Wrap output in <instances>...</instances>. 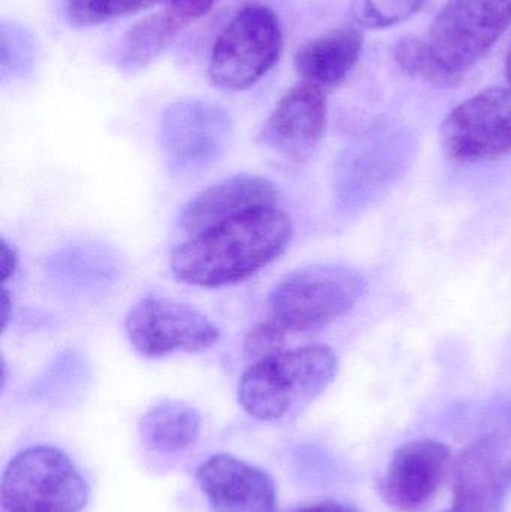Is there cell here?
<instances>
[{
  "label": "cell",
  "mask_w": 511,
  "mask_h": 512,
  "mask_svg": "<svg viewBox=\"0 0 511 512\" xmlns=\"http://www.w3.org/2000/svg\"><path fill=\"white\" fill-rule=\"evenodd\" d=\"M452 451L432 439L401 445L393 453L381 481V496L398 512H422L434 504L452 474Z\"/></svg>",
  "instance_id": "4fadbf2b"
},
{
  "label": "cell",
  "mask_w": 511,
  "mask_h": 512,
  "mask_svg": "<svg viewBox=\"0 0 511 512\" xmlns=\"http://www.w3.org/2000/svg\"><path fill=\"white\" fill-rule=\"evenodd\" d=\"M119 256L98 243H75L59 249L45 265L47 277L57 291L69 297H93L119 280Z\"/></svg>",
  "instance_id": "2e32d148"
},
{
  "label": "cell",
  "mask_w": 511,
  "mask_h": 512,
  "mask_svg": "<svg viewBox=\"0 0 511 512\" xmlns=\"http://www.w3.org/2000/svg\"><path fill=\"white\" fill-rule=\"evenodd\" d=\"M393 59L398 68L413 80L432 84L435 87H453L461 83L438 63L428 42L416 36H404L393 48Z\"/></svg>",
  "instance_id": "ffe728a7"
},
{
  "label": "cell",
  "mask_w": 511,
  "mask_h": 512,
  "mask_svg": "<svg viewBox=\"0 0 511 512\" xmlns=\"http://www.w3.org/2000/svg\"><path fill=\"white\" fill-rule=\"evenodd\" d=\"M339 360L326 345L284 349L248 364L237 400L246 414L266 423H279L320 397L338 375Z\"/></svg>",
  "instance_id": "7a4b0ae2"
},
{
  "label": "cell",
  "mask_w": 511,
  "mask_h": 512,
  "mask_svg": "<svg viewBox=\"0 0 511 512\" xmlns=\"http://www.w3.org/2000/svg\"><path fill=\"white\" fill-rule=\"evenodd\" d=\"M449 512H453V511H449Z\"/></svg>",
  "instance_id": "f1b7e54d"
},
{
  "label": "cell",
  "mask_w": 511,
  "mask_h": 512,
  "mask_svg": "<svg viewBox=\"0 0 511 512\" xmlns=\"http://www.w3.org/2000/svg\"><path fill=\"white\" fill-rule=\"evenodd\" d=\"M327 128V98L314 83L291 87L261 126V146L285 161H308L320 146Z\"/></svg>",
  "instance_id": "7c38bea8"
},
{
  "label": "cell",
  "mask_w": 511,
  "mask_h": 512,
  "mask_svg": "<svg viewBox=\"0 0 511 512\" xmlns=\"http://www.w3.org/2000/svg\"><path fill=\"white\" fill-rule=\"evenodd\" d=\"M453 512H504L511 493V403L486 415L452 465Z\"/></svg>",
  "instance_id": "277c9868"
},
{
  "label": "cell",
  "mask_w": 511,
  "mask_h": 512,
  "mask_svg": "<svg viewBox=\"0 0 511 512\" xmlns=\"http://www.w3.org/2000/svg\"><path fill=\"white\" fill-rule=\"evenodd\" d=\"M215 3L216 0H168V11L186 24L203 17Z\"/></svg>",
  "instance_id": "cb8c5ba5"
},
{
  "label": "cell",
  "mask_w": 511,
  "mask_h": 512,
  "mask_svg": "<svg viewBox=\"0 0 511 512\" xmlns=\"http://www.w3.org/2000/svg\"><path fill=\"white\" fill-rule=\"evenodd\" d=\"M447 158L458 164L495 161L511 153V86L482 90L453 108L440 129Z\"/></svg>",
  "instance_id": "30bf717a"
},
{
  "label": "cell",
  "mask_w": 511,
  "mask_h": 512,
  "mask_svg": "<svg viewBox=\"0 0 511 512\" xmlns=\"http://www.w3.org/2000/svg\"><path fill=\"white\" fill-rule=\"evenodd\" d=\"M365 291V280L348 267L309 265L285 276L267 297L270 321L287 334L321 330L347 315Z\"/></svg>",
  "instance_id": "3957f363"
},
{
  "label": "cell",
  "mask_w": 511,
  "mask_h": 512,
  "mask_svg": "<svg viewBox=\"0 0 511 512\" xmlns=\"http://www.w3.org/2000/svg\"><path fill=\"white\" fill-rule=\"evenodd\" d=\"M511 23V0H447L428 35L432 54L462 80Z\"/></svg>",
  "instance_id": "ba28073f"
},
{
  "label": "cell",
  "mask_w": 511,
  "mask_h": 512,
  "mask_svg": "<svg viewBox=\"0 0 511 512\" xmlns=\"http://www.w3.org/2000/svg\"><path fill=\"white\" fill-rule=\"evenodd\" d=\"M429 0H353L351 18L363 29H387L422 11Z\"/></svg>",
  "instance_id": "44dd1931"
},
{
  "label": "cell",
  "mask_w": 511,
  "mask_h": 512,
  "mask_svg": "<svg viewBox=\"0 0 511 512\" xmlns=\"http://www.w3.org/2000/svg\"><path fill=\"white\" fill-rule=\"evenodd\" d=\"M293 512H357L348 505L336 501H323L318 504L306 505V507L297 508Z\"/></svg>",
  "instance_id": "484cf974"
},
{
  "label": "cell",
  "mask_w": 511,
  "mask_h": 512,
  "mask_svg": "<svg viewBox=\"0 0 511 512\" xmlns=\"http://www.w3.org/2000/svg\"><path fill=\"white\" fill-rule=\"evenodd\" d=\"M278 186L266 177L237 174L195 195L180 215L188 239L209 233L249 213L278 207Z\"/></svg>",
  "instance_id": "5bb4252c"
},
{
  "label": "cell",
  "mask_w": 511,
  "mask_h": 512,
  "mask_svg": "<svg viewBox=\"0 0 511 512\" xmlns=\"http://www.w3.org/2000/svg\"><path fill=\"white\" fill-rule=\"evenodd\" d=\"M0 255H2V279L3 282H8L17 273L20 256L14 245H11L5 237L0 242Z\"/></svg>",
  "instance_id": "d4e9b609"
},
{
  "label": "cell",
  "mask_w": 511,
  "mask_h": 512,
  "mask_svg": "<svg viewBox=\"0 0 511 512\" xmlns=\"http://www.w3.org/2000/svg\"><path fill=\"white\" fill-rule=\"evenodd\" d=\"M201 417L194 406L180 400H164L153 405L140 421L144 444L159 453H176L197 442Z\"/></svg>",
  "instance_id": "ac0fdd59"
},
{
  "label": "cell",
  "mask_w": 511,
  "mask_h": 512,
  "mask_svg": "<svg viewBox=\"0 0 511 512\" xmlns=\"http://www.w3.org/2000/svg\"><path fill=\"white\" fill-rule=\"evenodd\" d=\"M282 47L284 35L278 15L267 6H246L213 44L210 81L228 92L249 89L275 66Z\"/></svg>",
  "instance_id": "8992f818"
},
{
  "label": "cell",
  "mask_w": 511,
  "mask_h": 512,
  "mask_svg": "<svg viewBox=\"0 0 511 512\" xmlns=\"http://www.w3.org/2000/svg\"><path fill=\"white\" fill-rule=\"evenodd\" d=\"M158 0H69L68 15L75 26H95L150 8Z\"/></svg>",
  "instance_id": "7402d4cb"
},
{
  "label": "cell",
  "mask_w": 511,
  "mask_h": 512,
  "mask_svg": "<svg viewBox=\"0 0 511 512\" xmlns=\"http://www.w3.org/2000/svg\"><path fill=\"white\" fill-rule=\"evenodd\" d=\"M230 111L209 99H183L165 110L161 147L168 170L194 176L215 165L233 138Z\"/></svg>",
  "instance_id": "52a82bcc"
},
{
  "label": "cell",
  "mask_w": 511,
  "mask_h": 512,
  "mask_svg": "<svg viewBox=\"0 0 511 512\" xmlns=\"http://www.w3.org/2000/svg\"><path fill=\"white\" fill-rule=\"evenodd\" d=\"M413 144L402 131L378 129L351 144L335 167V197L339 209L357 212L377 201L413 158Z\"/></svg>",
  "instance_id": "9c48e42d"
},
{
  "label": "cell",
  "mask_w": 511,
  "mask_h": 512,
  "mask_svg": "<svg viewBox=\"0 0 511 512\" xmlns=\"http://www.w3.org/2000/svg\"><path fill=\"white\" fill-rule=\"evenodd\" d=\"M195 478L212 512H279L272 475L231 454L209 457Z\"/></svg>",
  "instance_id": "9a60e30c"
},
{
  "label": "cell",
  "mask_w": 511,
  "mask_h": 512,
  "mask_svg": "<svg viewBox=\"0 0 511 512\" xmlns=\"http://www.w3.org/2000/svg\"><path fill=\"white\" fill-rule=\"evenodd\" d=\"M89 496L83 475L59 448H26L3 471L2 512H80Z\"/></svg>",
  "instance_id": "5b68a950"
},
{
  "label": "cell",
  "mask_w": 511,
  "mask_h": 512,
  "mask_svg": "<svg viewBox=\"0 0 511 512\" xmlns=\"http://www.w3.org/2000/svg\"><path fill=\"white\" fill-rule=\"evenodd\" d=\"M365 38L356 27H341L297 51L294 65L303 80L332 87L348 77L362 56Z\"/></svg>",
  "instance_id": "e0dca14e"
},
{
  "label": "cell",
  "mask_w": 511,
  "mask_h": 512,
  "mask_svg": "<svg viewBox=\"0 0 511 512\" xmlns=\"http://www.w3.org/2000/svg\"><path fill=\"white\" fill-rule=\"evenodd\" d=\"M14 312V306H12V295L9 294L8 289L3 288L2 291V327H8L9 318Z\"/></svg>",
  "instance_id": "4316f807"
},
{
  "label": "cell",
  "mask_w": 511,
  "mask_h": 512,
  "mask_svg": "<svg viewBox=\"0 0 511 512\" xmlns=\"http://www.w3.org/2000/svg\"><path fill=\"white\" fill-rule=\"evenodd\" d=\"M285 339H287V333L275 322L270 319L260 322L246 334L243 342L245 360L248 364H254L284 351Z\"/></svg>",
  "instance_id": "603a6c76"
},
{
  "label": "cell",
  "mask_w": 511,
  "mask_h": 512,
  "mask_svg": "<svg viewBox=\"0 0 511 512\" xmlns=\"http://www.w3.org/2000/svg\"><path fill=\"white\" fill-rule=\"evenodd\" d=\"M185 24L168 9L149 15L132 26L123 39L119 66L126 71H137L156 59L173 41Z\"/></svg>",
  "instance_id": "d6986e66"
},
{
  "label": "cell",
  "mask_w": 511,
  "mask_h": 512,
  "mask_svg": "<svg viewBox=\"0 0 511 512\" xmlns=\"http://www.w3.org/2000/svg\"><path fill=\"white\" fill-rule=\"evenodd\" d=\"M125 333L143 357L162 358L176 351L201 354L218 345V327L191 304L171 298L138 300L125 319Z\"/></svg>",
  "instance_id": "8fae6325"
},
{
  "label": "cell",
  "mask_w": 511,
  "mask_h": 512,
  "mask_svg": "<svg viewBox=\"0 0 511 512\" xmlns=\"http://www.w3.org/2000/svg\"><path fill=\"white\" fill-rule=\"evenodd\" d=\"M506 75H507V80H509L510 84H511V45H510L509 53H507V57H506Z\"/></svg>",
  "instance_id": "83f0119b"
},
{
  "label": "cell",
  "mask_w": 511,
  "mask_h": 512,
  "mask_svg": "<svg viewBox=\"0 0 511 512\" xmlns=\"http://www.w3.org/2000/svg\"><path fill=\"white\" fill-rule=\"evenodd\" d=\"M293 236V221L278 207L249 213L177 246L171 273L200 288L236 285L276 261Z\"/></svg>",
  "instance_id": "6da1fadb"
}]
</instances>
